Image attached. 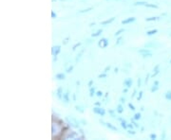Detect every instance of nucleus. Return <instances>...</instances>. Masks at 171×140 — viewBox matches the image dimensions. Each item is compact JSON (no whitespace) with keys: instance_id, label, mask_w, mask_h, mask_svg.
I'll use <instances>...</instances> for the list:
<instances>
[{"instance_id":"6e6552de","label":"nucleus","mask_w":171,"mask_h":140,"mask_svg":"<svg viewBox=\"0 0 171 140\" xmlns=\"http://www.w3.org/2000/svg\"><path fill=\"white\" fill-rule=\"evenodd\" d=\"M158 89H159V82H158V80H155L154 84H153V86H152V88H151L150 91L153 93V92H156Z\"/></svg>"},{"instance_id":"7c9ffc66","label":"nucleus","mask_w":171,"mask_h":140,"mask_svg":"<svg viewBox=\"0 0 171 140\" xmlns=\"http://www.w3.org/2000/svg\"><path fill=\"white\" fill-rule=\"evenodd\" d=\"M72 69H73V65H70V67L67 69V73H70V72H72Z\"/></svg>"},{"instance_id":"6e6d98bb","label":"nucleus","mask_w":171,"mask_h":140,"mask_svg":"<svg viewBox=\"0 0 171 140\" xmlns=\"http://www.w3.org/2000/svg\"><path fill=\"white\" fill-rule=\"evenodd\" d=\"M145 110V108H144V106H142L141 107V111H144Z\"/></svg>"},{"instance_id":"5701e85b","label":"nucleus","mask_w":171,"mask_h":140,"mask_svg":"<svg viewBox=\"0 0 171 140\" xmlns=\"http://www.w3.org/2000/svg\"><path fill=\"white\" fill-rule=\"evenodd\" d=\"M89 92H91V94H89V97H93V96H94V94H96L95 93V88L94 87H91V89H89Z\"/></svg>"},{"instance_id":"de8ad7c7","label":"nucleus","mask_w":171,"mask_h":140,"mask_svg":"<svg viewBox=\"0 0 171 140\" xmlns=\"http://www.w3.org/2000/svg\"><path fill=\"white\" fill-rule=\"evenodd\" d=\"M136 94H137V91H136V90H134V91H133V94H132V98H135Z\"/></svg>"},{"instance_id":"ddd939ff","label":"nucleus","mask_w":171,"mask_h":140,"mask_svg":"<svg viewBox=\"0 0 171 140\" xmlns=\"http://www.w3.org/2000/svg\"><path fill=\"white\" fill-rule=\"evenodd\" d=\"M116 112L118 114H122L124 112V107L122 106V104H119L117 106V109H116Z\"/></svg>"},{"instance_id":"6ab92c4d","label":"nucleus","mask_w":171,"mask_h":140,"mask_svg":"<svg viewBox=\"0 0 171 140\" xmlns=\"http://www.w3.org/2000/svg\"><path fill=\"white\" fill-rule=\"evenodd\" d=\"M123 32H125V29H120L119 30H118V31L115 32L114 36H115V37H116V36H120Z\"/></svg>"},{"instance_id":"c85d7f7f","label":"nucleus","mask_w":171,"mask_h":140,"mask_svg":"<svg viewBox=\"0 0 171 140\" xmlns=\"http://www.w3.org/2000/svg\"><path fill=\"white\" fill-rule=\"evenodd\" d=\"M122 43H123V37H119L117 40V42H116V46H120Z\"/></svg>"},{"instance_id":"4d7b16f0","label":"nucleus","mask_w":171,"mask_h":140,"mask_svg":"<svg viewBox=\"0 0 171 140\" xmlns=\"http://www.w3.org/2000/svg\"><path fill=\"white\" fill-rule=\"evenodd\" d=\"M94 25H95V23H91V27H93Z\"/></svg>"},{"instance_id":"7ed1b4c3","label":"nucleus","mask_w":171,"mask_h":140,"mask_svg":"<svg viewBox=\"0 0 171 140\" xmlns=\"http://www.w3.org/2000/svg\"><path fill=\"white\" fill-rule=\"evenodd\" d=\"M100 123L102 124V125L105 126V127H107V128H108V129H110V130H112V131H115V132H118V129H117L115 126H113L111 123H105V122H104L103 120H101V119H100Z\"/></svg>"},{"instance_id":"473e14b6","label":"nucleus","mask_w":171,"mask_h":140,"mask_svg":"<svg viewBox=\"0 0 171 140\" xmlns=\"http://www.w3.org/2000/svg\"><path fill=\"white\" fill-rule=\"evenodd\" d=\"M107 73H104V74H100V75L98 76L99 79H103V78H107Z\"/></svg>"},{"instance_id":"f704fd0d","label":"nucleus","mask_w":171,"mask_h":140,"mask_svg":"<svg viewBox=\"0 0 171 140\" xmlns=\"http://www.w3.org/2000/svg\"><path fill=\"white\" fill-rule=\"evenodd\" d=\"M142 97H143V92L141 91V92L139 93L138 97H137V99H138V100H141V99H142Z\"/></svg>"},{"instance_id":"c9c22d12","label":"nucleus","mask_w":171,"mask_h":140,"mask_svg":"<svg viewBox=\"0 0 171 140\" xmlns=\"http://www.w3.org/2000/svg\"><path fill=\"white\" fill-rule=\"evenodd\" d=\"M128 107L130 108V110L135 111V107H134V105H133V104H131V103H128Z\"/></svg>"},{"instance_id":"1a4fd4ad","label":"nucleus","mask_w":171,"mask_h":140,"mask_svg":"<svg viewBox=\"0 0 171 140\" xmlns=\"http://www.w3.org/2000/svg\"><path fill=\"white\" fill-rule=\"evenodd\" d=\"M114 20H115V17H111V18H109V19L101 22V25H103V26H105V25H108V24L112 23V22H113Z\"/></svg>"},{"instance_id":"9d476101","label":"nucleus","mask_w":171,"mask_h":140,"mask_svg":"<svg viewBox=\"0 0 171 140\" xmlns=\"http://www.w3.org/2000/svg\"><path fill=\"white\" fill-rule=\"evenodd\" d=\"M65 78H66V75L63 74V73H59V74H57V75H55V79H57L59 80H65Z\"/></svg>"},{"instance_id":"20e7f679","label":"nucleus","mask_w":171,"mask_h":140,"mask_svg":"<svg viewBox=\"0 0 171 140\" xmlns=\"http://www.w3.org/2000/svg\"><path fill=\"white\" fill-rule=\"evenodd\" d=\"M61 50V48H60V46H53L51 49V53L52 55L54 56V57H56V56L59 54V52H60Z\"/></svg>"},{"instance_id":"412c9836","label":"nucleus","mask_w":171,"mask_h":140,"mask_svg":"<svg viewBox=\"0 0 171 140\" xmlns=\"http://www.w3.org/2000/svg\"><path fill=\"white\" fill-rule=\"evenodd\" d=\"M164 97L167 99V100H171V91H167L164 95Z\"/></svg>"},{"instance_id":"cd10ccee","label":"nucleus","mask_w":171,"mask_h":140,"mask_svg":"<svg viewBox=\"0 0 171 140\" xmlns=\"http://www.w3.org/2000/svg\"><path fill=\"white\" fill-rule=\"evenodd\" d=\"M83 53H84V49L80 52L79 55H77V57H76V59H75L76 62H79V61H80V59H81V57H82V54H83Z\"/></svg>"},{"instance_id":"13d9d810","label":"nucleus","mask_w":171,"mask_h":140,"mask_svg":"<svg viewBox=\"0 0 171 140\" xmlns=\"http://www.w3.org/2000/svg\"><path fill=\"white\" fill-rule=\"evenodd\" d=\"M170 64H171V61H170Z\"/></svg>"},{"instance_id":"f8f14e48","label":"nucleus","mask_w":171,"mask_h":140,"mask_svg":"<svg viewBox=\"0 0 171 140\" xmlns=\"http://www.w3.org/2000/svg\"><path fill=\"white\" fill-rule=\"evenodd\" d=\"M159 67H160V65L159 64H157L156 66L154 67V69H153V75H152V77H154V76H156L157 74H159V72H160V70H159Z\"/></svg>"},{"instance_id":"bb28decb","label":"nucleus","mask_w":171,"mask_h":140,"mask_svg":"<svg viewBox=\"0 0 171 140\" xmlns=\"http://www.w3.org/2000/svg\"><path fill=\"white\" fill-rule=\"evenodd\" d=\"M145 7H147V8H153V9H158V6L157 5H154V4H147L145 5Z\"/></svg>"},{"instance_id":"f3484780","label":"nucleus","mask_w":171,"mask_h":140,"mask_svg":"<svg viewBox=\"0 0 171 140\" xmlns=\"http://www.w3.org/2000/svg\"><path fill=\"white\" fill-rule=\"evenodd\" d=\"M157 32H158V29H152V30H149V31L147 32V35L151 36V35H154V34H156Z\"/></svg>"},{"instance_id":"864d4df0","label":"nucleus","mask_w":171,"mask_h":140,"mask_svg":"<svg viewBox=\"0 0 171 140\" xmlns=\"http://www.w3.org/2000/svg\"><path fill=\"white\" fill-rule=\"evenodd\" d=\"M118 70H119V69H118V68L116 67V68L114 69V72H115V73H118Z\"/></svg>"},{"instance_id":"2eb2a0df","label":"nucleus","mask_w":171,"mask_h":140,"mask_svg":"<svg viewBox=\"0 0 171 140\" xmlns=\"http://www.w3.org/2000/svg\"><path fill=\"white\" fill-rule=\"evenodd\" d=\"M92 10V8H88V9H84V10H81V11H78V13L82 14V13H86V12H89Z\"/></svg>"},{"instance_id":"8fccbe9b","label":"nucleus","mask_w":171,"mask_h":140,"mask_svg":"<svg viewBox=\"0 0 171 140\" xmlns=\"http://www.w3.org/2000/svg\"><path fill=\"white\" fill-rule=\"evenodd\" d=\"M81 122H82V123L84 124V125H87V123H88V122H87L86 120H84V119H82V120H81Z\"/></svg>"},{"instance_id":"3c124183","label":"nucleus","mask_w":171,"mask_h":140,"mask_svg":"<svg viewBox=\"0 0 171 140\" xmlns=\"http://www.w3.org/2000/svg\"><path fill=\"white\" fill-rule=\"evenodd\" d=\"M51 16H52V18H55V17H56V14H55L54 12L52 11V12H51Z\"/></svg>"},{"instance_id":"a19ab883","label":"nucleus","mask_w":171,"mask_h":140,"mask_svg":"<svg viewBox=\"0 0 171 140\" xmlns=\"http://www.w3.org/2000/svg\"><path fill=\"white\" fill-rule=\"evenodd\" d=\"M109 69H110V66L108 65V66H107V67L105 68V71H104V72H105V73H107L108 71H109Z\"/></svg>"},{"instance_id":"79ce46f5","label":"nucleus","mask_w":171,"mask_h":140,"mask_svg":"<svg viewBox=\"0 0 171 140\" xmlns=\"http://www.w3.org/2000/svg\"><path fill=\"white\" fill-rule=\"evenodd\" d=\"M108 112H109V114L111 115V117H115V115H114V112H113V111L109 110V111H108Z\"/></svg>"},{"instance_id":"a211bd4d","label":"nucleus","mask_w":171,"mask_h":140,"mask_svg":"<svg viewBox=\"0 0 171 140\" xmlns=\"http://www.w3.org/2000/svg\"><path fill=\"white\" fill-rule=\"evenodd\" d=\"M102 32H103V30H102V29H99V30H97L96 32L92 33V34H91V37H98L99 35H101Z\"/></svg>"},{"instance_id":"aec40b11","label":"nucleus","mask_w":171,"mask_h":140,"mask_svg":"<svg viewBox=\"0 0 171 140\" xmlns=\"http://www.w3.org/2000/svg\"><path fill=\"white\" fill-rule=\"evenodd\" d=\"M159 19H160L159 17H148V18H145V21L151 22V21H157V20H159Z\"/></svg>"},{"instance_id":"f257e3e1","label":"nucleus","mask_w":171,"mask_h":140,"mask_svg":"<svg viewBox=\"0 0 171 140\" xmlns=\"http://www.w3.org/2000/svg\"><path fill=\"white\" fill-rule=\"evenodd\" d=\"M93 112H94L96 115H99V116L101 117H104L105 114V111L101 107H94L93 108Z\"/></svg>"},{"instance_id":"37998d69","label":"nucleus","mask_w":171,"mask_h":140,"mask_svg":"<svg viewBox=\"0 0 171 140\" xmlns=\"http://www.w3.org/2000/svg\"><path fill=\"white\" fill-rule=\"evenodd\" d=\"M149 77H150V75H149V74H147V76L145 77V83H147V82H148V79H149Z\"/></svg>"},{"instance_id":"b1692460","label":"nucleus","mask_w":171,"mask_h":140,"mask_svg":"<svg viewBox=\"0 0 171 140\" xmlns=\"http://www.w3.org/2000/svg\"><path fill=\"white\" fill-rule=\"evenodd\" d=\"M147 4V2H135L134 6H145Z\"/></svg>"},{"instance_id":"09e8293b","label":"nucleus","mask_w":171,"mask_h":140,"mask_svg":"<svg viewBox=\"0 0 171 140\" xmlns=\"http://www.w3.org/2000/svg\"><path fill=\"white\" fill-rule=\"evenodd\" d=\"M95 105H96V106H101V102L100 101L95 102Z\"/></svg>"},{"instance_id":"c756f323","label":"nucleus","mask_w":171,"mask_h":140,"mask_svg":"<svg viewBox=\"0 0 171 140\" xmlns=\"http://www.w3.org/2000/svg\"><path fill=\"white\" fill-rule=\"evenodd\" d=\"M133 119H134L135 120H139L140 119H141V114H140V113H136Z\"/></svg>"},{"instance_id":"39448f33","label":"nucleus","mask_w":171,"mask_h":140,"mask_svg":"<svg viewBox=\"0 0 171 140\" xmlns=\"http://www.w3.org/2000/svg\"><path fill=\"white\" fill-rule=\"evenodd\" d=\"M56 96L60 100H63V88H62V87H59V88L57 89Z\"/></svg>"},{"instance_id":"c03bdc74","label":"nucleus","mask_w":171,"mask_h":140,"mask_svg":"<svg viewBox=\"0 0 171 140\" xmlns=\"http://www.w3.org/2000/svg\"><path fill=\"white\" fill-rule=\"evenodd\" d=\"M142 85V80L141 79H138V86L140 87Z\"/></svg>"},{"instance_id":"4468645a","label":"nucleus","mask_w":171,"mask_h":140,"mask_svg":"<svg viewBox=\"0 0 171 140\" xmlns=\"http://www.w3.org/2000/svg\"><path fill=\"white\" fill-rule=\"evenodd\" d=\"M138 52L141 54H145V53H149V52H151V51L149 50L148 48H142V49H139Z\"/></svg>"},{"instance_id":"f03ea898","label":"nucleus","mask_w":171,"mask_h":140,"mask_svg":"<svg viewBox=\"0 0 171 140\" xmlns=\"http://www.w3.org/2000/svg\"><path fill=\"white\" fill-rule=\"evenodd\" d=\"M98 46H100L101 48H105L108 46V40L105 38H102L98 43Z\"/></svg>"},{"instance_id":"dca6fc26","label":"nucleus","mask_w":171,"mask_h":140,"mask_svg":"<svg viewBox=\"0 0 171 140\" xmlns=\"http://www.w3.org/2000/svg\"><path fill=\"white\" fill-rule=\"evenodd\" d=\"M63 100L65 101V102H68L70 101V98H68V93L67 92V93H65V94H63Z\"/></svg>"},{"instance_id":"5fc2aeb1","label":"nucleus","mask_w":171,"mask_h":140,"mask_svg":"<svg viewBox=\"0 0 171 140\" xmlns=\"http://www.w3.org/2000/svg\"><path fill=\"white\" fill-rule=\"evenodd\" d=\"M127 92V89L126 88V89H123V93H126Z\"/></svg>"},{"instance_id":"393cba45","label":"nucleus","mask_w":171,"mask_h":140,"mask_svg":"<svg viewBox=\"0 0 171 140\" xmlns=\"http://www.w3.org/2000/svg\"><path fill=\"white\" fill-rule=\"evenodd\" d=\"M142 57H143V58H150V57H152V52H149V53L142 54Z\"/></svg>"},{"instance_id":"423d86ee","label":"nucleus","mask_w":171,"mask_h":140,"mask_svg":"<svg viewBox=\"0 0 171 140\" xmlns=\"http://www.w3.org/2000/svg\"><path fill=\"white\" fill-rule=\"evenodd\" d=\"M124 85H125L126 88H129V87H131L132 85V79H130V78H127L125 80H124Z\"/></svg>"},{"instance_id":"72a5a7b5","label":"nucleus","mask_w":171,"mask_h":140,"mask_svg":"<svg viewBox=\"0 0 171 140\" xmlns=\"http://www.w3.org/2000/svg\"><path fill=\"white\" fill-rule=\"evenodd\" d=\"M127 133H128L129 135H136V132H135V131H133V130H129V131H127Z\"/></svg>"},{"instance_id":"2f4dec72","label":"nucleus","mask_w":171,"mask_h":140,"mask_svg":"<svg viewBox=\"0 0 171 140\" xmlns=\"http://www.w3.org/2000/svg\"><path fill=\"white\" fill-rule=\"evenodd\" d=\"M81 46V43H77V44H75V45L73 46V48H72V50H75V49L78 48V46Z\"/></svg>"},{"instance_id":"0eeeda50","label":"nucleus","mask_w":171,"mask_h":140,"mask_svg":"<svg viewBox=\"0 0 171 140\" xmlns=\"http://www.w3.org/2000/svg\"><path fill=\"white\" fill-rule=\"evenodd\" d=\"M135 20H136L135 17H128V18H126V19L123 20L122 24L123 25H126V24H129V23H133V22H135Z\"/></svg>"},{"instance_id":"49530a36","label":"nucleus","mask_w":171,"mask_h":140,"mask_svg":"<svg viewBox=\"0 0 171 140\" xmlns=\"http://www.w3.org/2000/svg\"><path fill=\"white\" fill-rule=\"evenodd\" d=\"M133 126L134 125H132V124H127V127H128L129 129H133Z\"/></svg>"},{"instance_id":"58836bf2","label":"nucleus","mask_w":171,"mask_h":140,"mask_svg":"<svg viewBox=\"0 0 171 140\" xmlns=\"http://www.w3.org/2000/svg\"><path fill=\"white\" fill-rule=\"evenodd\" d=\"M120 102H121V103H125V102H126V98L121 97L120 98Z\"/></svg>"},{"instance_id":"603ef678","label":"nucleus","mask_w":171,"mask_h":140,"mask_svg":"<svg viewBox=\"0 0 171 140\" xmlns=\"http://www.w3.org/2000/svg\"><path fill=\"white\" fill-rule=\"evenodd\" d=\"M68 38H66V39H65V41H64V45H66V44H68Z\"/></svg>"},{"instance_id":"4c0bfd02","label":"nucleus","mask_w":171,"mask_h":140,"mask_svg":"<svg viewBox=\"0 0 171 140\" xmlns=\"http://www.w3.org/2000/svg\"><path fill=\"white\" fill-rule=\"evenodd\" d=\"M149 137H150L151 139H156L157 138V135H155V133H151V135H149Z\"/></svg>"},{"instance_id":"e433bc0d","label":"nucleus","mask_w":171,"mask_h":140,"mask_svg":"<svg viewBox=\"0 0 171 140\" xmlns=\"http://www.w3.org/2000/svg\"><path fill=\"white\" fill-rule=\"evenodd\" d=\"M131 121H132V124H133V125H134L135 127H137V128H139L140 125H138V124H137V123L135 122V119H131Z\"/></svg>"},{"instance_id":"9b49d317","label":"nucleus","mask_w":171,"mask_h":140,"mask_svg":"<svg viewBox=\"0 0 171 140\" xmlns=\"http://www.w3.org/2000/svg\"><path fill=\"white\" fill-rule=\"evenodd\" d=\"M159 46L160 45H159V44H157V43H148V44H145V48H149V46H154L155 48H158Z\"/></svg>"},{"instance_id":"ea45409f","label":"nucleus","mask_w":171,"mask_h":140,"mask_svg":"<svg viewBox=\"0 0 171 140\" xmlns=\"http://www.w3.org/2000/svg\"><path fill=\"white\" fill-rule=\"evenodd\" d=\"M96 96H97V97H102V96H103V93H102L101 91L96 92Z\"/></svg>"},{"instance_id":"a878e982","label":"nucleus","mask_w":171,"mask_h":140,"mask_svg":"<svg viewBox=\"0 0 171 140\" xmlns=\"http://www.w3.org/2000/svg\"><path fill=\"white\" fill-rule=\"evenodd\" d=\"M75 109H76V111H78L80 112V113H84V109L82 106H79V105H76L75 106Z\"/></svg>"},{"instance_id":"a18cd8bd","label":"nucleus","mask_w":171,"mask_h":140,"mask_svg":"<svg viewBox=\"0 0 171 140\" xmlns=\"http://www.w3.org/2000/svg\"><path fill=\"white\" fill-rule=\"evenodd\" d=\"M92 83H93V80H89V88H91V87Z\"/></svg>"},{"instance_id":"4be33fe9","label":"nucleus","mask_w":171,"mask_h":140,"mask_svg":"<svg viewBox=\"0 0 171 140\" xmlns=\"http://www.w3.org/2000/svg\"><path fill=\"white\" fill-rule=\"evenodd\" d=\"M121 126H122L125 130H126L127 128H128V127H127V124H126V120H122V121H121Z\"/></svg>"}]
</instances>
